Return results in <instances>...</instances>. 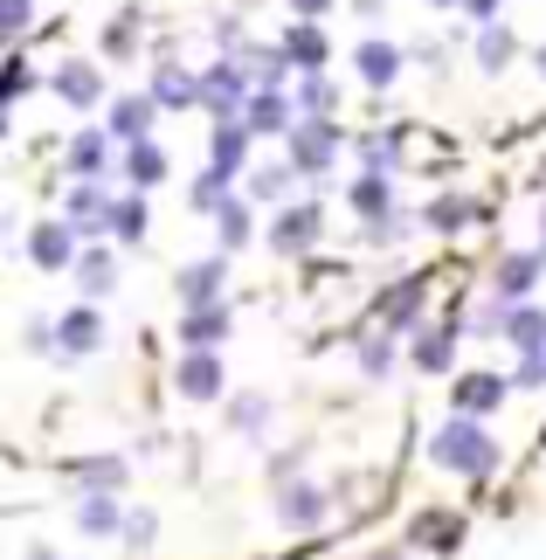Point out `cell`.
Here are the masks:
<instances>
[{"instance_id": "13", "label": "cell", "mask_w": 546, "mask_h": 560, "mask_svg": "<svg viewBox=\"0 0 546 560\" xmlns=\"http://www.w3.org/2000/svg\"><path fill=\"white\" fill-rule=\"evenodd\" d=\"M104 339H112V326H104V312H97V305H83V298L56 318V360H91Z\"/></svg>"}, {"instance_id": "2", "label": "cell", "mask_w": 546, "mask_h": 560, "mask_svg": "<svg viewBox=\"0 0 546 560\" xmlns=\"http://www.w3.org/2000/svg\"><path fill=\"white\" fill-rule=\"evenodd\" d=\"M249 97H256V77H249L243 56H214L208 70H201V112L214 125H222V118H243Z\"/></svg>"}, {"instance_id": "45", "label": "cell", "mask_w": 546, "mask_h": 560, "mask_svg": "<svg viewBox=\"0 0 546 560\" xmlns=\"http://www.w3.org/2000/svg\"><path fill=\"white\" fill-rule=\"evenodd\" d=\"M0 28H8V42H21L35 28V0H0Z\"/></svg>"}, {"instance_id": "37", "label": "cell", "mask_w": 546, "mask_h": 560, "mask_svg": "<svg viewBox=\"0 0 546 560\" xmlns=\"http://www.w3.org/2000/svg\"><path fill=\"white\" fill-rule=\"evenodd\" d=\"M353 153H360V174H395L402 166V132H360Z\"/></svg>"}, {"instance_id": "32", "label": "cell", "mask_w": 546, "mask_h": 560, "mask_svg": "<svg viewBox=\"0 0 546 560\" xmlns=\"http://www.w3.org/2000/svg\"><path fill=\"white\" fill-rule=\"evenodd\" d=\"M498 339H506L519 360H526V353H546V305H512V312H506V332H498Z\"/></svg>"}, {"instance_id": "44", "label": "cell", "mask_w": 546, "mask_h": 560, "mask_svg": "<svg viewBox=\"0 0 546 560\" xmlns=\"http://www.w3.org/2000/svg\"><path fill=\"white\" fill-rule=\"evenodd\" d=\"M152 540H160V520H152L146 505H132V520H125V547H132V553H146Z\"/></svg>"}, {"instance_id": "16", "label": "cell", "mask_w": 546, "mask_h": 560, "mask_svg": "<svg viewBox=\"0 0 546 560\" xmlns=\"http://www.w3.org/2000/svg\"><path fill=\"white\" fill-rule=\"evenodd\" d=\"M173 387H181V401H229V368H222V353H181Z\"/></svg>"}, {"instance_id": "22", "label": "cell", "mask_w": 546, "mask_h": 560, "mask_svg": "<svg viewBox=\"0 0 546 560\" xmlns=\"http://www.w3.org/2000/svg\"><path fill=\"white\" fill-rule=\"evenodd\" d=\"M152 118H160V104H152L146 91H132V97H112V112H104V132H112L118 153H125V145H146V139H152Z\"/></svg>"}, {"instance_id": "21", "label": "cell", "mask_w": 546, "mask_h": 560, "mask_svg": "<svg viewBox=\"0 0 546 560\" xmlns=\"http://www.w3.org/2000/svg\"><path fill=\"white\" fill-rule=\"evenodd\" d=\"M181 347L187 353H222L229 347V332H235V312L229 305H201V312H181Z\"/></svg>"}, {"instance_id": "55", "label": "cell", "mask_w": 546, "mask_h": 560, "mask_svg": "<svg viewBox=\"0 0 546 560\" xmlns=\"http://www.w3.org/2000/svg\"><path fill=\"white\" fill-rule=\"evenodd\" d=\"M533 62H539V77H546V49H539V56H533Z\"/></svg>"}, {"instance_id": "8", "label": "cell", "mask_w": 546, "mask_h": 560, "mask_svg": "<svg viewBox=\"0 0 546 560\" xmlns=\"http://www.w3.org/2000/svg\"><path fill=\"white\" fill-rule=\"evenodd\" d=\"M318 235H325V208H318V201H291V208H277V214H270L264 243H270L277 256H312V249H318Z\"/></svg>"}, {"instance_id": "18", "label": "cell", "mask_w": 546, "mask_h": 560, "mask_svg": "<svg viewBox=\"0 0 546 560\" xmlns=\"http://www.w3.org/2000/svg\"><path fill=\"white\" fill-rule=\"evenodd\" d=\"M277 49L291 56L298 77H318L325 62H333V35H325V21H291V28L277 35Z\"/></svg>"}, {"instance_id": "15", "label": "cell", "mask_w": 546, "mask_h": 560, "mask_svg": "<svg viewBox=\"0 0 546 560\" xmlns=\"http://www.w3.org/2000/svg\"><path fill=\"white\" fill-rule=\"evenodd\" d=\"M49 97L70 104V112H97V104H104V70H97V62H83V56L56 62V70H49Z\"/></svg>"}, {"instance_id": "51", "label": "cell", "mask_w": 546, "mask_h": 560, "mask_svg": "<svg viewBox=\"0 0 546 560\" xmlns=\"http://www.w3.org/2000/svg\"><path fill=\"white\" fill-rule=\"evenodd\" d=\"M21 560H62V553H49V547H28V553H21Z\"/></svg>"}, {"instance_id": "41", "label": "cell", "mask_w": 546, "mask_h": 560, "mask_svg": "<svg viewBox=\"0 0 546 560\" xmlns=\"http://www.w3.org/2000/svg\"><path fill=\"white\" fill-rule=\"evenodd\" d=\"M512 56H519V35L498 21V28H477V70H512Z\"/></svg>"}, {"instance_id": "17", "label": "cell", "mask_w": 546, "mask_h": 560, "mask_svg": "<svg viewBox=\"0 0 546 560\" xmlns=\"http://www.w3.org/2000/svg\"><path fill=\"white\" fill-rule=\"evenodd\" d=\"M146 97L160 104V112H201V70H187V62H160L152 70V83H146Z\"/></svg>"}, {"instance_id": "35", "label": "cell", "mask_w": 546, "mask_h": 560, "mask_svg": "<svg viewBox=\"0 0 546 560\" xmlns=\"http://www.w3.org/2000/svg\"><path fill=\"white\" fill-rule=\"evenodd\" d=\"M222 422L235 429V436H264V429H270V395H256V387H243V395H229L222 401Z\"/></svg>"}, {"instance_id": "6", "label": "cell", "mask_w": 546, "mask_h": 560, "mask_svg": "<svg viewBox=\"0 0 546 560\" xmlns=\"http://www.w3.org/2000/svg\"><path fill=\"white\" fill-rule=\"evenodd\" d=\"M112 180H70L62 194V222H70L83 243H112Z\"/></svg>"}, {"instance_id": "3", "label": "cell", "mask_w": 546, "mask_h": 560, "mask_svg": "<svg viewBox=\"0 0 546 560\" xmlns=\"http://www.w3.org/2000/svg\"><path fill=\"white\" fill-rule=\"evenodd\" d=\"M21 249H28V264L42 270V277H77V264H83V235L62 222V214H42V222L21 235Z\"/></svg>"}, {"instance_id": "27", "label": "cell", "mask_w": 546, "mask_h": 560, "mask_svg": "<svg viewBox=\"0 0 546 560\" xmlns=\"http://www.w3.org/2000/svg\"><path fill=\"white\" fill-rule=\"evenodd\" d=\"M77 291H83V305H104V298L118 291V249H112V243H91V249H83Z\"/></svg>"}, {"instance_id": "25", "label": "cell", "mask_w": 546, "mask_h": 560, "mask_svg": "<svg viewBox=\"0 0 546 560\" xmlns=\"http://www.w3.org/2000/svg\"><path fill=\"white\" fill-rule=\"evenodd\" d=\"M166 174H173V160H166V145H160V139L125 145V153H118V180H125V194H152Z\"/></svg>"}, {"instance_id": "50", "label": "cell", "mask_w": 546, "mask_h": 560, "mask_svg": "<svg viewBox=\"0 0 546 560\" xmlns=\"http://www.w3.org/2000/svg\"><path fill=\"white\" fill-rule=\"evenodd\" d=\"M464 14L477 21V28H498V0H464Z\"/></svg>"}, {"instance_id": "24", "label": "cell", "mask_w": 546, "mask_h": 560, "mask_svg": "<svg viewBox=\"0 0 546 560\" xmlns=\"http://www.w3.org/2000/svg\"><path fill=\"white\" fill-rule=\"evenodd\" d=\"M471 326H456V318H443V326H422L415 332V347H408V360H415V374H450L456 368V339H464Z\"/></svg>"}, {"instance_id": "4", "label": "cell", "mask_w": 546, "mask_h": 560, "mask_svg": "<svg viewBox=\"0 0 546 560\" xmlns=\"http://www.w3.org/2000/svg\"><path fill=\"white\" fill-rule=\"evenodd\" d=\"M339 153H346V132H339V118H304L298 132L283 139V160H291L304 180H325Z\"/></svg>"}, {"instance_id": "46", "label": "cell", "mask_w": 546, "mask_h": 560, "mask_svg": "<svg viewBox=\"0 0 546 560\" xmlns=\"http://www.w3.org/2000/svg\"><path fill=\"white\" fill-rule=\"evenodd\" d=\"M28 91H35V70H28V56L14 49V56H8V104H21Z\"/></svg>"}, {"instance_id": "33", "label": "cell", "mask_w": 546, "mask_h": 560, "mask_svg": "<svg viewBox=\"0 0 546 560\" xmlns=\"http://www.w3.org/2000/svg\"><path fill=\"white\" fill-rule=\"evenodd\" d=\"M214 243H222V256H235V249L256 243V201H249V194H235V201L214 214Z\"/></svg>"}, {"instance_id": "40", "label": "cell", "mask_w": 546, "mask_h": 560, "mask_svg": "<svg viewBox=\"0 0 546 560\" xmlns=\"http://www.w3.org/2000/svg\"><path fill=\"white\" fill-rule=\"evenodd\" d=\"M187 201H194V214H208V222H214V214H222V208L235 201V180H229V174H214V166H208V174H194Z\"/></svg>"}, {"instance_id": "10", "label": "cell", "mask_w": 546, "mask_h": 560, "mask_svg": "<svg viewBox=\"0 0 546 560\" xmlns=\"http://www.w3.org/2000/svg\"><path fill=\"white\" fill-rule=\"evenodd\" d=\"M118 153V139L104 132V125H83V132H70V145H62V174L70 180H112V160Z\"/></svg>"}, {"instance_id": "11", "label": "cell", "mask_w": 546, "mask_h": 560, "mask_svg": "<svg viewBox=\"0 0 546 560\" xmlns=\"http://www.w3.org/2000/svg\"><path fill=\"white\" fill-rule=\"evenodd\" d=\"M173 298H181V312H201V305H229V256L214 249L201 264H187L173 277Z\"/></svg>"}, {"instance_id": "49", "label": "cell", "mask_w": 546, "mask_h": 560, "mask_svg": "<svg viewBox=\"0 0 546 560\" xmlns=\"http://www.w3.org/2000/svg\"><path fill=\"white\" fill-rule=\"evenodd\" d=\"M283 8H291V21H325L339 0H283Z\"/></svg>"}, {"instance_id": "36", "label": "cell", "mask_w": 546, "mask_h": 560, "mask_svg": "<svg viewBox=\"0 0 546 560\" xmlns=\"http://www.w3.org/2000/svg\"><path fill=\"white\" fill-rule=\"evenodd\" d=\"M243 62H249V77H256V91H283L298 70H291V56L277 49V42H249L243 49Z\"/></svg>"}, {"instance_id": "29", "label": "cell", "mask_w": 546, "mask_h": 560, "mask_svg": "<svg viewBox=\"0 0 546 560\" xmlns=\"http://www.w3.org/2000/svg\"><path fill=\"white\" fill-rule=\"evenodd\" d=\"M471 222H485V208L464 201V194H429V201H422V229L429 235H464Z\"/></svg>"}, {"instance_id": "47", "label": "cell", "mask_w": 546, "mask_h": 560, "mask_svg": "<svg viewBox=\"0 0 546 560\" xmlns=\"http://www.w3.org/2000/svg\"><path fill=\"white\" fill-rule=\"evenodd\" d=\"M512 387H546V353H526L512 368Z\"/></svg>"}, {"instance_id": "23", "label": "cell", "mask_w": 546, "mask_h": 560, "mask_svg": "<svg viewBox=\"0 0 546 560\" xmlns=\"http://www.w3.org/2000/svg\"><path fill=\"white\" fill-rule=\"evenodd\" d=\"M464 533H471V520H464V512H443V505H429V512H415V526H408V547H422V553H456V547H464Z\"/></svg>"}, {"instance_id": "19", "label": "cell", "mask_w": 546, "mask_h": 560, "mask_svg": "<svg viewBox=\"0 0 546 560\" xmlns=\"http://www.w3.org/2000/svg\"><path fill=\"white\" fill-rule=\"evenodd\" d=\"M243 125L256 139H291L298 125H304V112H298V97L291 91H256L249 97V112H243Z\"/></svg>"}, {"instance_id": "48", "label": "cell", "mask_w": 546, "mask_h": 560, "mask_svg": "<svg viewBox=\"0 0 546 560\" xmlns=\"http://www.w3.org/2000/svg\"><path fill=\"white\" fill-rule=\"evenodd\" d=\"M21 339H28L35 353H56V318H28V332H21Z\"/></svg>"}, {"instance_id": "52", "label": "cell", "mask_w": 546, "mask_h": 560, "mask_svg": "<svg viewBox=\"0 0 546 560\" xmlns=\"http://www.w3.org/2000/svg\"><path fill=\"white\" fill-rule=\"evenodd\" d=\"M374 560H415V553H408V547H387V553H374Z\"/></svg>"}, {"instance_id": "12", "label": "cell", "mask_w": 546, "mask_h": 560, "mask_svg": "<svg viewBox=\"0 0 546 560\" xmlns=\"http://www.w3.org/2000/svg\"><path fill=\"white\" fill-rule=\"evenodd\" d=\"M422 305H429V277H402L374 298V326L381 332H422Z\"/></svg>"}, {"instance_id": "9", "label": "cell", "mask_w": 546, "mask_h": 560, "mask_svg": "<svg viewBox=\"0 0 546 560\" xmlns=\"http://www.w3.org/2000/svg\"><path fill=\"white\" fill-rule=\"evenodd\" d=\"M539 277H546V249H506L491 270V298L498 305H533Z\"/></svg>"}, {"instance_id": "30", "label": "cell", "mask_w": 546, "mask_h": 560, "mask_svg": "<svg viewBox=\"0 0 546 560\" xmlns=\"http://www.w3.org/2000/svg\"><path fill=\"white\" fill-rule=\"evenodd\" d=\"M70 485L77 491H125V485H132V464H125L118 450H104V457H77L70 464Z\"/></svg>"}, {"instance_id": "7", "label": "cell", "mask_w": 546, "mask_h": 560, "mask_svg": "<svg viewBox=\"0 0 546 560\" xmlns=\"http://www.w3.org/2000/svg\"><path fill=\"white\" fill-rule=\"evenodd\" d=\"M512 401V374H491V368H464L450 381V416H471V422H491L498 408Z\"/></svg>"}, {"instance_id": "1", "label": "cell", "mask_w": 546, "mask_h": 560, "mask_svg": "<svg viewBox=\"0 0 546 560\" xmlns=\"http://www.w3.org/2000/svg\"><path fill=\"white\" fill-rule=\"evenodd\" d=\"M498 457H506L498 436L485 422H471V416H443V429L429 436V464L450 470V478H491Z\"/></svg>"}, {"instance_id": "54", "label": "cell", "mask_w": 546, "mask_h": 560, "mask_svg": "<svg viewBox=\"0 0 546 560\" xmlns=\"http://www.w3.org/2000/svg\"><path fill=\"white\" fill-rule=\"evenodd\" d=\"M539 249H546V201H539Z\"/></svg>"}, {"instance_id": "5", "label": "cell", "mask_w": 546, "mask_h": 560, "mask_svg": "<svg viewBox=\"0 0 546 560\" xmlns=\"http://www.w3.org/2000/svg\"><path fill=\"white\" fill-rule=\"evenodd\" d=\"M270 512H277L283 533H318L325 520H333V491H325L318 478H291V485L270 491Z\"/></svg>"}, {"instance_id": "42", "label": "cell", "mask_w": 546, "mask_h": 560, "mask_svg": "<svg viewBox=\"0 0 546 560\" xmlns=\"http://www.w3.org/2000/svg\"><path fill=\"white\" fill-rule=\"evenodd\" d=\"M132 49H139V21H132V14H118L112 28H104V56H112V62H125Z\"/></svg>"}, {"instance_id": "34", "label": "cell", "mask_w": 546, "mask_h": 560, "mask_svg": "<svg viewBox=\"0 0 546 560\" xmlns=\"http://www.w3.org/2000/svg\"><path fill=\"white\" fill-rule=\"evenodd\" d=\"M353 360H360V374H367V381H387V374H395V360H402V332L367 326V332H360V347H353Z\"/></svg>"}, {"instance_id": "26", "label": "cell", "mask_w": 546, "mask_h": 560, "mask_svg": "<svg viewBox=\"0 0 546 560\" xmlns=\"http://www.w3.org/2000/svg\"><path fill=\"white\" fill-rule=\"evenodd\" d=\"M298 180H304V174H298L291 160H256V166H249V180H243V194H249L256 208H291Z\"/></svg>"}, {"instance_id": "31", "label": "cell", "mask_w": 546, "mask_h": 560, "mask_svg": "<svg viewBox=\"0 0 546 560\" xmlns=\"http://www.w3.org/2000/svg\"><path fill=\"white\" fill-rule=\"evenodd\" d=\"M346 208L360 214V222H381V214H395V174H360L353 187H346Z\"/></svg>"}, {"instance_id": "53", "label": "cell", "mask_w": 546, "mask_h": 560, "mask_svg": "<svg viewBox=\"0 0 546 560\" xmlns=\"http://www.w3.org/2000/svg\"><path fill=\"white\" fill-rule=\"evenodd\" d=\"M422 8H464V0H422Z\"/></svg>"}, {"instance_id": "20", "label": "cell", "mask_w": 546, "mask_h": 560, "mask_svg": "<svg viewBox=\"0 0 546 560\" xmlns=\"http://www.w3.org/2000/svg\"><path fill=\"white\" fill-rule=\"evenodd\" d=\"M249 145H256V132L243 118H222L208 132V166L214 174H229V180H249Z\"/></svg>"}, {"instance_id": "43", "label": "cell", "mask_w": 546, "mask_h": 560, "mask_svg": "<svg viewBox=\"0 0 546 560\" xmlns=\"http://www.w3.org/2000/svg\"><path fill=\"white\" fill-rule=\"evenodd\" d=\"M408 229H415V214H408V208H395V214H381V222H367V243L387 249V243H402Z\"/></svg>"}, {"instance_id": "39", "label": "cell", "mask_w": 546, "mask_h": 560, "mask_svg": "<svg viewBox=\"0 0 546 560\" xmlns=\"http://www.w3.org/2000/svg\"><path fill=\"white\" fill-rule=\"evenodd\" d=\"M152 214H146V194H118L112 201V243H146Z\"/></svg>"}, {"instance_id": "38", "label": "cell", "mask_w": 546, "mask_h": 560, "mask_svg": "<svg viewBox=\"0 0 546 560\" xmlns=\"http://www.w3.org/2000/svg\"><path fill=\"white\" fill-rule=\"evenodd\" d=\"M291 97H298V112H304V118H339V83L325 77V70H318V77H298V91H291Z\"/></svg>"}, {"instance_id": "28", "label": "cell", "mask_w": 546, "mask_h": 560, "mask_svg": "<svg viewBox=\"0 0 546 560\" xmlns=\"http://www.w3.org/2000/svg\"><path fill=\"white\" fill-rule=\"evenodd\" d=\"M402 62H408V49H395V42H381V35H367L353 49V70H360L367 91H387V83L402 77Z\"/></svg>"}, {"instance_id": "14", "label": "cell", "mask_w": 546, "mask_h": 560, "mask_svg": "<svg viewBox=\"0 0 546 560\" xmlns=\"http://www.w3.org/2000/svg\"><path fill=\"white\" fill-rule=\"evenodd\" d=\"M77 533L83 540H125V520H132V505L118 499V491H77Z\"/></svg>"}]
</instances>
